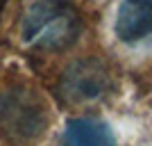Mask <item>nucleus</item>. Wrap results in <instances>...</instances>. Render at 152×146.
Masks as SVG:
<instances>
[{
	"label": "nucleus",
	"mask_w": 152,
	"mask_h": 146,
	"mask_svg": "<svg viewBox=\"0 0 152 146\" xmlns=\"http://www.w3.org/2000/svg\"><path fill=\"white\" fill-rule=\"evenodd\" d=\"M61 94L70 103H98L114 91V76L102 59H77L59 80Z\"/></svg>",
	"instance_id": "obj_3"
},
{
	"label": "nucleus",
	"mask_w": 152,
	"mask_h": 146,
	"mask_svg": "<svg viewBox=\"0 0 152 146\" xmlns=\"http://www.w3.org/2000/svg\"><path fill=\"white\" fill-rule=\"evenodd\" d=\"M48 105L30 87H12L0 94V139L14 146L37 142L48 128Z\"/></svg>",
	"instance_id": "obj_2"
},
{
	"label": "nucleus",
	"mask_w": 152,
	"mask_h": 146,
	"mask_svg": "<svg viewBox=\"0 0 152 146\" xmlns=\"http://www.w3.org/2000/svg\"><path fill=\"white\" fill-rule=\"evenodd\" d=\"M82 34V16L66 0H34L23 21V41L41 50H64Z\"/></svg>",
	"instance_id": "obj_1"
},
{
	"label": "nucleus",
	"mask_w": 152,
	"mask_h": 146,
	"mask_svg": "<svg viewBox=\"0 0 152 146\" xmlns=\"http://www.w3.org/2000/svg\"><path fill=\"white\" fill-rule=\"evenodd\" d=\"M66 146H116L107 123L95 119H70L64 130Z\"/></svg>",
	"instance_id": "obj_5"
},
{
	"label": "nucleus",
	"mask_w": 152,
	"mask_h": 146,
	"mask_svg": "<svg viewBox=\"0 0 152 146\" xmlns=\"http://www.w3.org/2000/svg\"><path fill=\"white\" fill-rule=\"evenodd\" d=\"M116 34L127 44L152 37V0H123L116 19Z\"/></svg>",
	"instance_id": "obj_4"
}]
</instances>
